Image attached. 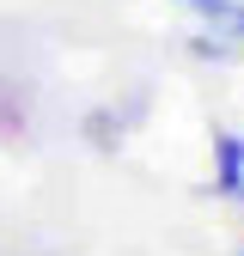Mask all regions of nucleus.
I'll use <instances>...</instances> for the list:
<instances>
[{"mask_svg":"<svg viewBox=\"0 0 244 256\" xmlns=\"http://www.w3.org/2000/svg\"><path fill=\"white\" fill-rule=\"evenodd\" d=\"M214 196L244 208V134L238 128H214Z\"/></svg>","mask_w":244,"mask_h":256,"instance_id":"1","label":"nucleus"},{"mask_svg":"<svg viewBox=\"0 0 244 256\" xmlns=\"http://www.w3.org/2000/svg\"><path fill=\"white\" fill-rule=\"evenodd\" d=\"M171 6L196 12L202 30H214V37H226V43L244 49V0H171Z\"/></svg>","mask_w":244,"mask_h":256,"instance_id":"2","label":"nucleus"},{"mask_svg":"<svg viewBox=\"0 0 244 256\" xmlns=\"http://www.w3.org/2000/svg\"><path fill=\"white\" fill-rule=\"evenodd\" d=\"M190 55L196 61H238V43L214 37V30H196V37H190Z\"/></svg>","mask_w":244,"mask_h":256,"instance_id":"3","label":"nucleus"},{"mask_svg":"<svg viewBox=\"0 0 244 256\" xmlns=\"http://www.w3.org/2000/svg\"><path fill=\"white\" fill-rule=\"evenodd\" d=\"M232 256H244V244H238V250H232Z\"/></svg>","mask_w":244,"mask_h":256,"instance_id":"4","label":"nucleus"}]
</instances>
